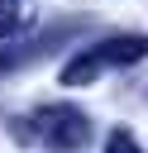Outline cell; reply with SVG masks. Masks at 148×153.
Listing matches in <instances>:
<instances>
[{
  "label": "cell",
  "mask_w": 148,
  "mask_h": 153,
  "mask_svg": "<svg viewBox=\"0 0 148 153\" xmlns=\"http://www.w3.org/2000/svg\"><path fill=\"white\" fill-rule=\"evenodd\" d=\"M10 134L33 153H81L91 143V115L76 105H33L10 124Z\"/></svg>",
  "instance_id": "cell-1"
},
{
  "label": "cell",
  "mask_w": 148,
  "mask_h": 153,
  "mask_svg": "<svg viewBox=\"0 0 148 153\" xmlns=\"http://www.w3.org/2000/svg\"><path fill=\"white\" fill-rule=\"evenodd\" d=\"M148 57V33H110L91 48H81L67 67H62V86H91L100 72H119Z\"/></svg>",
  "instance_id": "cell-2"
},
{
  "label": "cell",
  "mask_w": 148,
  "mask_h": 153,
  "mask_svg": "<svg viewBox=\"0 0 148 153\" xmlns=\"http://www.w3.org/2000/svg\"><path fill=\"white\" fill-rule=\"evenodd\" d=\"M86 24H91V19L62 14V19L43 24L33 38H14V43H5V48H0V76H14L19 67H29V62H38V57H53V53H57V48H67Z\"/></svg>",
  "instance_id": "cell-3"
},
{
  "label": "cell",
  "mask_w": 148,
  "mask_h": 153,
  "mask_svg": "<svg viewBox=\"0 0 148 153\" xmlns=\"http://www.w3.org/2000/svg\"><path fill=\"white\" fill-rule=\"evenodd\" d=\"M33 19H38V0H0V43L24 38Z\"/></svg>",
  "instance_id": "cell-4"
},
{
  "label": "cell",
  "mask_w": 148,
  "mask_h": 153,
  "mask_svg": "<svg viewBox=\"0 0 148 153\" xmlns=\"http://www.w3.org/2000/svg\"><path fill=\"white\" fill-rule=\"evenodd\" d=\"M105 153H143L138 148V139H134V129H110V139H105Z\"/></svg>",
  "instance_id": "cell-5"
}]
</instances>
